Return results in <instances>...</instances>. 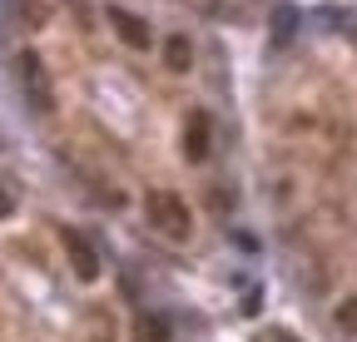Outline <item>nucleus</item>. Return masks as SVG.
I'll return each instance as SVG.
<instances>
[{"instance_id":"nucleus-1","label":"nucleus","mask_w":357,"mask_h":342,"mask_svg":"<svg viewBox=\"0 0 357 342\" xmlns=\"http://www.w3.org/2000/svg\"><path fill=\"white\" fill-rule=\"evenodd\" d=\"M15 79H20V95H25V109H35L40 119L55 114V84H50V70L35 50H20L15 60Z\"/></svg>"},{"instance_id":"nucleus-2","label":"nucleus","mask_w":357,"mask_h":342,"mask_svg":"<svg viewBox=\"0 0 357 342\" xmlns=\"http://www.w3.org/2000/svg\"><path fill=\"white\" fill-rule=\"evenodd\" d=\"M144 213H149V224H154L164 238H189V233H194L189 203L178 199V194H169V189H154V194L144 199Z\"/></svg>"},{"instance_id":"nucleus-3","label":"nucleus","mask_w":357,"mask_h":342,"mask_svg":"<svg viewBox=\"0 0 357 342\" xmlns=\"http://www.w3.org/2000/svg\"><path fill=\"white\" fill-rule=\"evenodd\" d=\"M60 238H65V253H70V263H75V278H79V283H95V278H100V253L89 248L84 233H75V228H65Z\"/></svg>"},{"instance_id":"nucleus-4","label":"nucleus","mask_w":357,"mask_h":342,"mask_svg":"<svg viewBox=\"0 0 357 342\" xmlns=\"http://www.w3.org/2000/svg\"><path fill=\"white\" fill-rule=\"evenodd\" d=\"M208 109H194L189 119H184V159L189 164H204L208 159Z\"/></svg>"},{"instance_id":"nucleus-5","label":"nucleus","mask_w":357,"mask_h":342,"mask_svg":"<svg viewBox=\"0 0 357 342\" xmlns=\"http://www.w3.org/2000/svg\"><path fill=\"white\" fill-rule=\"evenodd\" d=\"M105 15H109V25L119 30V40H124L129 50H149V40H154V35H149V25H144L139 15H129V10H119V6H109Z\"/></svg>"},{"instance_id":"nucleus-6","label":"nucleus","mask_w":357,"mask_h":342,"mask_svg":"<svg viewBox=\"0 0 357 342\" xmlns=\"http://www.w3.org/2000/svg\"><path fill=\"white\" fill-rule=\"evenodd\" d=\"M164 60H169V70H178V75H184V70H189V60H194L189 40H184V35H174L169 45H164Z\"/></svg>"},{"instance_id":"nucleus-7","label":"nucleus","mask_w":357,"mask_h":342,"mask_svg":"<svg viewBox=\"0 0 357 342\" xmlns=\"http://www.w3.org/2000/svg\"><path fill=\"white\" fill-rule=\"evenodd\" d=\"M164 337H169L164 318H144V322H139V332H134V342H164Z\"/></svg>"},{"instance_id":"nucleus-8","label":"nucleus","mask_w":357,"mask_h":342,"mask_svg":"<svg viewBox=\"0 0 357 342\" xmlns=\"http://www.w3.org/2000/svg\"><path fill=\"white\" fill-rule=\"evenodd\" d=\"M337 327L342 332H357V297H347V303L337 308Z\"/></svg>"},{"instance_id":"nucleus-9","label":"nucleus","mask_w":357,"mask_h":342,"mask_svg":"<svg viewBox=\"0 0 357 342\" xmlns=\"http://www.w3.org/2000/svg\"><path fill=\"white\" fill-rule=\"evenodd\" d=\"M10 208H15V199H10L6 189H0V219H10Z\"/></svg>"}]
</instances>
